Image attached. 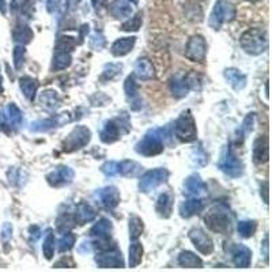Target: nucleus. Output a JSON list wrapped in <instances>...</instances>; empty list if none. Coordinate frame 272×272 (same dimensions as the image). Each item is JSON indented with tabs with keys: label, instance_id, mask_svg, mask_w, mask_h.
<instances>
[{
	"label": "nucleus",
	"instance_id": "1",
	"mask_svg": "<svg viewBox=\"0 0 272 272\" xmlns=\"http://www.w3.org/2000/svg\"><path fill=\"white\" fill-rule=\"evenodd\" d=\"M204 223L211 231H214L216 234H229L231 231V225H233V216H231L229 207L223 203L214 204L207 211Z\"/></svg>",
	"mask_w": 272,
	"mask_h": 272
},
{
	"label": "nucleus",
	"instance_id": "2",
	"mask_svg": "<svg viewBox=\"0 0 272 272\" xmlns=\"http://www.w3.org/2000/svg\"><path fill=\"white\" fill-rule=\"evenodd\" d=\"M166 129L164 128H154L150 129L141 141L135 146L136 153L143 157H154L161 154L165 150Z\"/></svg>",
	"mask_w": 272,
	"mask_h": 272
},
{
	"label": "nucleus",
	"instance_id": "3",
	"mask_svg": "<svg viewBox=\"0 0 272 272\" xmlns=\"http://www.w3.org/2000/svg\"><path fill=\"white\" fill-rule=\"evenodd\" d=\"M239 45L252 56L264 53L268 48L267 33L261 29H249L239 38Z\"/></svg>",
	"mask_w": 272,
	"mask_h": 272
},
{
	"label": "nucleus",
	"instance_id": "4",
	"mask_svg": "<svg viewBox=\"0 0 272 272\" xmlns=\"http://www.w3.org/2000/svg\"><path fill=\"white\" fill-rule=\"evenodd\" d=\"M131 129V124H129V119L125 113H121V115L117 117V119L109 120L105 123L103 128L101 129V133H99V139L106 143V145H111V143H115L116 141H119L121 133H125Z\"/></svg>",
	"mask_w": 272,
	"mask_h": 272
},
{
	"label": "nucleus",
	"instance_id": "5",
	"mask_svg": "<svg viewBox=\"0 0 272 272\" xmlns=\"http://www.w3.org/2000/svg\"><path fill=\"white\" fill-rule=\"evenodd\" d=\"M174 135L178 139L185 143L196 141L198 138V129H196V121L194 115L191 113L189 109H186L178 116V119L174 123Z\"/></svg>",
	"mask_w": 272,
	"mask_h": 272
},
{
	"label": "nucleus",
	"instance_id": "6",
	"mask_svg": "<svg viewBox=\"0 0 272 272\" xmlns=\"http://www.w3.org/2000/svg\"><path fill=\"white\" fill-rule=\"evenodd\" d=\"M91 141V131L87 127L78 125L70 132L66 141L63 142V151L64 153H74L78 150L83 149Z\"/></svg>",
	"mask_w": 272,
	"mask_h": 272
},
{
	"label": "nucleus",
	"instance_id": "7",
	"mask_svg": "<svg viewBox=\"0 0 272 272\" xmlns=\"http://www.w3.org/2000/svg\"><path fill=\"white\" fill-rule=\"evenodd\" d=\"M218 168L223 173L227 174L231 178H238L243 173V165L241 159L235 155L234 150L229 145L222 154V158L219 159Z\"/></svg>",
	"mask_w": 272,
	"mask_h": 272
},
{
	"label": "nucleus",
	"instance_id": "8",
	"mask_svg": "<svg viewBox=\"0 0 272 272\" xmlns=\"http://www.w3.org/2000/svg\"><path fill=\"white\" fill-rule=\"evenodd\" d=\"M235 17L234 6L229 3L227 0H218L214 10L210 15L208 23L214 30H219L223 23L233 21Z\"/></svg>",
	"mask_w": 272,
	"mask_h": 272
},
{
	"label": "nucleus",
	"instance_id": "9",
	"mask_svg": "<svg viewBox=\"0 0 272 272\" xmlns=\"http://www.w3.org/2000/svg\"><path fill=\"white\" fill-rule=\"evenodd\" d=\"M169 176V170L165 168H158V169L146 172L139 180V191L143 194H150L154 189H157L158 186L162 185L164 182L168 181Z\"/></svg>",
	"mask_w": 272,
	"mask_h": 272
},
{
	"label": "nucleus",
	"instance_id": "10",
	"mask_svg": "<svg viewBox=\"0 0 272 272\" xmlns=\"http://www.w3.org/2000/svg\"><path fill=\"white\" fill-rule=\"evenodd\" d=\"M23 116L21 109L15 103H9L5 109L0 111V128L5 132H13L21 127Z\"/></svg>",
	"mask_w": 272,
	"mask_h": 272
},
{
	"label": "nucleus",
	"instance_id": "11",
	"mask_svg": "<svg viewBox=\"0 0 272 272\" xmlns=\"http://www.w3.org/2000/svg\"><path fill=\"white\" fill-rule=\"evenodd\" d=\"M207 56V42L203 36L196 34L189 38L185 48V58L191 62L203 63Z\"/></svg>",
	"mask_w": 272,
	"mask_h": 272
},
{
	"label": "nucleus",
	"instance_id": "12",
	"mask_svg": "<svg viewBox=\"0 0 272 272\" xmlns=\"http://www.w3.org/2000/svg\"><path fill=\"white\" fill-rule=\"evenodd\" d=\"M182 194L186 198L203 199L208 195V191H207L206 182L203 181L199 174H191L189 177H186L184 181Z\"/></svg>",
	"mask_w": 272,
	"mask_h": 272
},
{
	"label": "nucleus",
	"instance_id": "13",
	"mask_svg": "<svg viewBox=\"0 0 272 272\" xmlns=\"http://www.w3.org/2000/svg\"><path fill=\"white\" fill-rule=\"evenodd\" d=\"M191 242L194 243V247L198 249L202 255H211L214 252V242L206 231L200 229V227H194L192 230L189 231Z\"/></svg>",
	"mask_w": 272,
	"mask_h": 272
},
{
	"label": "nucleus",
	"instance_id": "14",
	"mask_svg": "<svg viewBox=\"0 0 272 272\" xmlns=\"http://www.w3.org/2000/svg\"><path fill=\"white\" fill-rule=\"evenodd\" d=\"M95 263L101 268H123L124 259L121 252L115 249H107V251H98L95 256Z\"/></svg>",
	"mask_w": 272,
	"mask_h": 272
},
{
	"label": "nucleus",
	"instance_id": "15",
	"mask_svg": "<svg viewBox=\"0 0 272 272\" xmlns=\"http://www.w3.org/2000/svg\"><path fill=\"white\" fill-rule=\"evenodd\" d=\"M74 170L71 168H68V166H59V168L52 170L46 176V181L53 188H60V186H66L71 184L72 180H74Z\"/></svg>",
	"mask_w": 272,
	"mask_h": 272
},
{
	"label": "nucleus",
	"instance_id": "16",
	"mask_svg": "<svg viewBox=\"0 0 272 272\" xmlns=\"http://www.w3.org/2000/svg\"><path fill=\"white\" fill-rule=\"evenodd\" d=\"M71 116L68 113H62V115L58 116H52L49 119L45 120H37L32 124L30 127V131L32 132H48L53 128L62 127L63 124L70 123L71 121Z\"/></svg>",
	"mask_w": 272,
	"mask_h": 272
},
{
	"label": "nucleus",
	"instance_id": "17",
	"mask_svg": "<svg viewBox=\"0 0 272 272\" xmlns=\"http://www.w3.org/2000/svg\"><path fill=\"white\" fill-rule=\"evenodd\" d=\"M95 196L98 199L99 204L106 208V210H115L116 207L119 206L121 196H120V191L113 185L105 186L102 189H98L95 192Z\"/></svg>",
	"mask_w": 272,
	"mask_h": 272
},
{
	"label": "nucleus",
	"instance_id": "18",
	"mask_svg": "<svg viewBox=\"0 0 272 272\" xmlns=\"http://www.w3.org/2000/svg\"><path fill=\"white\" fill-rule=\"evenodd\" d=\"M124 91L127 95L129 105H131L132 111H139L142 107V99L139 97V87L135 80L133 75H129L124 82Z\"/></svg>",
	"mask_w": 272,
	"mask_h": 272
},
{
	"label": "nucleus",
	"instance_id": "19",
	"mask_svg": "<svg viewBox=\"0 0 272 272\" xmlns=\"http://www.w3.org/2000/svg\"><path fill=\"white\" fill-rule=\"evenodd\" d=\"M231 260L235 267L248 268L252 263V251L242 243H237L231 251Z\"/></svg>",
	"mask_w": 272,
	"mask_h": 272
},
{
	"label": "nucleus",
	"instance_id": "20",
	"mask_svg": "<svg viewBox=\"0 0 272 272\" xmlns=\"http://www.w3.org/2000/svg\"><path fill=\"white\" fill-rule=\"evenodd\" d=\"M133 76L141 79V80H151V79L155 78V70H154L153 63L146 58L138 59V62L135 63Z\"/></svg>",
	"mask_w": 272,
	"mask_h": 272
},
{
	"label": "nucleus",
	"instance_id": "21",
	"mask_svg": "<svg viewBox=\"0 0 272 272\" xmlns=\"http://www.w3.org/2000/svg\"><path fill=\"white\" fill-rule=\"evenodd\" d=\"M253 162L256 165H263L268 161V139L267 136H259L253 143Z\"/></svg>",
	"mask_w": 272,
	"mask_h": 272
},
{
	"label": "nucleus",
	"instance_id": "22",
	"mask_svg": "<svg viewBox=\"0 0 272 272\" xmlns=\"http://www.w3.org/2000/svg\"><path fill=\"white\" fill-rule=\"evenodd\" d=\"M203 210H204V203L202 199L198 198H189L185 202H182L178 208L182 218H191L194 215L200 214Z\"/></svg>",
	"mask_w": 272,
	"mask_h": 272
},
{
	"label": "nucleus",
	"instance_id": "23",
	"mask_svg": "<svg viewBox=\"0 0 272 272\" xmlns=\"http://www.w3.org/2000/svg\"><path fill=\"white\" fill-rule=\"evenodd\" d=\"M223 76L234 90L239 91L247 86V75L242 74L237 68H226L223 71Z\"/></svg>",
	"mask_w": 272,
	"mask_h": 272
},
{
	"label": "nucleus",
	"instance_id": "24",
	"mask_svg": "<svg viewBox=\"0 0 272 272\" xmlns=\"http://www.w3.org/2000/svg\"><path fill=\"white\" fill-rule=\"evenodd\" d=\"M74 216L76 223L82 226V225H86V223L94 221L95 216H97V212H95L94 208H93L89 203L82 202L76 206Z\"/></svg>",
	"mask_w": 272,
	"mask_h": 272
},
{
	"label": "nucleus",
	"instance_id": "25",
	"mask_svg": "<svg viewBox=\"0 0 272 272\" xmlns=\"http://www.w3.org/2000/svg\"><path fill=\"white\" fill-rule=\"evenodd\" d=\"M135 44H136V37L120 38V40L113 42V45H112L111 48V52L113 56H116V58H121V56H125V55H128L129 52H132Z\"/></svg>",
	"mask_w": 272,
	"mask_h": 272
},
{
	"label": "nucleus",
	"instance_id": "26",
	"mask_svg": "<svg viewBox=\"0 0 272 272\" xmlns=\"http://www.w3.org/2000/svg\"><path fill=\"white\" fill-rule=\"evenodd\" d=\"M173 196L169 192L159 195V198L155 203V211L158 212V215L162 218H169L172 215V211H173Z\"/></svg>",
	"mask_w": 272,
	"mask_h": 272
},
{
	"label": "nucleus",
	"instance_id": "27",
	"mask_svg": "<svg viewBox=\"0 0 272 272\" xmlns=\"http://www.w3.org/2000/svg\"><path fill=\"white\" fill-rule=\"evenodd\" d=\"M189 91V87L186 85L185 74H177L174 75L172 80H170V93L174 98H182L185 97Z\"/></svg>",
	"mask_w": 272,
	"mask_h": 272
},
{
	"label": "nucleus",
	"instance_id": "28",
	"mask_svg": "<svg viewBox=\"0 0 272 272\" xmlns=\"http://www.w3.org/2000/svg\"><path fill=\"white\" fill-rule=\"evenodd\" d=\"M40 103L42 107H45L46 111L55 112L58 111L62 105V99L55 90H45L40 94Z\"/></svg>",
	"mask_w": 272,
	"mask_h": 272
},
{
	"label": "nucleus",
	"instance_id": "29",
	"mask_svg": "<svg viewBox=\"0 0 272 272\" xmlns=\"http://www.w3.org/2000/svg\"><path fill=\"white\" fill-rule=\"evenodd\" d=\"M143 173V166L135 161H121L119 162V174L124 177H139Z\"/></svg>",
	"mask_w": 272,
	"mask_h": 272
},
{
	"label": "nucleus",
	"instance_id": "30",
	"mask_svg": "<svg viewBox=\"0 0 272 272\" xmlns=\"http://www.w3.org/2000/svg\"><path fill=\"white\" fill-rule=\"evenodd\" d=\"M177 263L180 267L184 268H202L203 261L202 259L196 256L194 252L191 251H182L180 255H178Z\"/></svg>",
	"mask_w": 272,
	"mask_h": 272
},
{
	"label": "nucleus",
	"instance_id": "31",
	"mask_svg": "<svg viewBox=\"0 0 272 272\" xmlns=\"http://www.w3.org/2000/svg\"><path fill=\"white\" fill-rule=\"evenodd\" d=\"M19 87H21V91L23 93L26 98L29 99L30 102H33L34 98H36V94H37V80L30 78V76H22V78L19 79Z\"/></svg>",
	"mask_w": 272,
	"mask_h": 272
},
{
	"label": "nucleus",
	"instance_id": "32",
	"mask_svg": "<svg viewBox=\"0 0 272 272\" xmlns=\"http://www.w3.org/2000/svg\"><path fill=\"white\" fill-rule=\"evenodd\" d=\"M112 230H113V226H112L111 221L106 218H101L94 226L91 227L89 234L93 238H101V237H109L112 234Z\"/></svg>",
	"mask_w": 272,
	"mask_h": 272
},
{
	"label": "nucleus",
	"instance_id": "33",
	"mask_svg": "<svg viewBox=\"0 0 272 272\" xmlns=\"http://www.w3.org/2000/svg\"><path fill=\"white\" fill-rule=\"evenodd\" d=\"M111 14L117 19H124L128 18L132 14V7L127 0H115L109 9Z\"/></svg>",
	"mask_w": 272,
	"mask_h": 272
},
{
	"label": "nucleus",
	"instance_id": "34",
	"mask_svg": "<svg viewBox=\"0 0 272 272\" xmlns=\"http://www.w3.org/2000/svg\"><path fill=\"white\" fill-rule=\"evenodd\" d=\"M14 41L19 45H28L33 40L34 34L28 25H18L13 33Z\"/></svg>",
	"mask_w": 272,
	"mask_h": 272
},
{
	"label": "nucleus",
	"instance_id": "35",
	"mask_svg": "<svg viewBox=\"0 0 272 272\" xmlns=\"http://www.w3.org/2000/svg\"><path fill=\"white\" fill-rule=\"evenodd\" d=\"M142 259H143V247L138 239H135V241H132L131 247H129V259H128L129 267H138L142 263Z\"/></svg>",
	"mask_w": 272,
	"mask_h": 272
},
{
	"label": "nucleus",
	"instance_id": "36",
	"mask_svg": "<svg viewBox=\"0 0 272 272\" xmlns=\"http://www.w3.org/2000/svg\"><path fill=\"white\" fill-rule=\"evenodd\" d=\"M72 58L70 52H56L52 62V70L53 71H63L71 66Z\"/></svg>",
	"mask_w": 272,
	"mask_h": 272
},
{
	"label": "nucleus",
	"instance_id": "37",
	"mask_svg": "<svg viewBox=\"0 0 272 272\" xmlns=\"http://www.w3.org/2000/svg\"><path fill=\"white\" fill-rule=\"evenodd\" d=\"M11 11L14 14L19 15V17L23 15V17L30 18L33 7H32V3H30L29 0H13L11 2Z\"/></svg>",
	"mask_w": 272,
	"mask_h": 272
},
{
	"label": "nucleus",
	"instance_id": "38",
	"mask_svg": "<svg viewBox=\"0 0 272 272\" xmlns=\"http://www.w3.org/2000/svg\"><path fill=\"white\" fill-rule=\"evenodd\" d=\"M121 70H123V66L119 63H109L103 67L102 75L99 76V80L103 83L109 82L112 79H115L116 76H119L121 74Z\"/></svg>",
	"mask_w": 272,
	"mask_h": 272
},
{
	"label": "nucleus",
	"instance_id": "39",
	"mask_svg": "<svg viewBox=\"0 0 272 272\" xmlns=\"http://www.w3.org/2000/svg\"><path fill=\"white\" fill-rule=\"evenodd\" d=\"M143 229H145L143 221L139 216L132 215L131 218H129V239L131 241L139 239V237L143 233Z\"/></svg>",
	"mask_w": 272,
	"mask_h": 272
},
{
	"label": "nucleus",
	"instance_id": "40",
	"mask_svg": "<svg viewBox=\"0 0 272 272\" xmlns=\"http://www.w3.org/2000/svg\"><path fill=\"white\" fill-rule=\"evenodd\" d=\"M76 225V221H75V216L72 214H62L56 221V226H58V231L60 233H66V231H70L72 227Z\"/></svg>",
	"mask_w": 272,
	"mask_h": 272
},
{
	"label": "nucleus",
	"instance_id": "41",
	"mask_svg": "<svg viewBox=\"0 0 272 272\" xmlns=\"http://www.w3.org/2000/svg\"><path fill=\"white\" fill-rule=\"evenodd\" d=\"M256 229H257V223L255 221H239L237 225V231L243 238H251L256 233Z\"/></svg>",
	"mask_w": 272,
	"mask_h": 272
},
{
	"label": "nucleus",
	"instance_id": "42",
	"mask_svg": "<svg viewBox=\"0 0 272 272\" xmlns=\"http://www.w3.org/2000/svg\"><path fill=\"white\" fill-rule=\"evenodd\" d=\"M75 46H76V41H75L74 37L60 36L56 41L55 49H56V52H71V50H74Z\"/></svg>",
	"mask_w": 272,
	"mask_h": 272
},
{
	"label": "nucleus",
	"instance_id": "43",
	"mask_svg": "<svg viewBox=\"0 0 272 272\" xmlns=\"http://www.w3.org/2000/svg\"><path fill=\"white\" fill-rule=\"evenodd\" d=\"M55 235L52 230H48L45 239H44V245H42V253L45 256L46 260H50L55 255Z\"/></svg>",
	"mask_w": 272,
	"mask_h": 272
},
{
	"label": "nucleus",
	"instance_id": "44",
	"mask_svg": "<svg viewBox=\"0 0 272 272\" xmlns=\"http://www.w3.org/2000/svg\"><path fill=\"white\" fill-rule=\"evenodd\" d=\"M142 22H143V14L138 13L135 17H132L131 19L124 22L120 29L123 30V32H138V30L141 29Z\"/></svg>",
	"mask_w": 272,
	"mask_h": 272
},
{
	"label": "nucleus",
	"instance_id": "45",
	"mask_svg": "<svg viewBox=\"0 0 272 272\" xmlns=\"http://www.w3.org/2000/svg\"><path fill=\"white\" fill-rule=\"evenodd\" d=\"M75 242H76V237L75 234L70 233V231H66L63 237L59 239V251L60 252H68L74 248Z\"/></svg>",
	"mask_w": 272,
	"mask_h": 272
},
{
	"label": "nucleus",
	"instance_id": "46",
	"mask_svg": "<svg viewBox=\"0 0 272 272\" xmlns=\"http://www.w3.org/2000/svg\"><path fill=\"white\" fill-rule=\"evenodd\" d=\"M185 80L188 87H189V90H200V89H202L203 79L196 71H192V72L185 74Z\"/></svg>",
	"mask_w": 272,
	"mask_h": 272
},
{
	"label": "nucleus",
	"instance_id": "47",
	"mask_svg": "<svg viewBox=\"0 0 272 272\" xmlns=\"http://www.w3.org/2000/svg\"><path fill=\"white\" fill-rule=\"evenodd\" d=\"M25 45H19L18 44L15 48H14L13 52V58H14V66L17 70H21L22 67H23V63H25Z\"/></svg>",
	"mask_w": 272,
	"mask_h": 272
},
{
	"label": "nucleus",
	"instance_id": "48",
	"mask_svg": "<svg viewBox=\"0 0 272 272\" xmlns=\"http://www.w3.org/2000/svg\"><path fill=\"white\" fill-rule=\"evenodd\" d=\"M67 5H68L67 0H48L46 9L52 14H63L67 10Z\"/></svg>",
	"mask_w": 272,
	"mask_h": 272
},
{
	"label": "nucleus",
	"instance_id": "49",
	"mask_svg": "<svg viewBox=\"0 0 272 272\" xmlns=\"http://www.w3.org/2000/svg\"><path fill=\"white\" fill-rule=\"evenodd\" d=\"M101 172L107 177H115L119 174V162L107 161L101 166Z\"/></svg>",
	"mask_w": 272,
	"mask_h": 272
},
{
	"label": "nucleus",
	"instance_id": "50",
	"mask_svg": "<svg viewBox=\"0 0 272 272\" xmlns=\"http://www.w3.org/2000/svg\"><path fill=\"white\" fill-rule=\"evenodd\" d=\"M192 158H194V161L196 162V165H199V166L207 165V162H208V157H207L206 151H204L200 146L194 150V153H192Z\"/></svg>",
	"mask_w": 272,
	"mask_h": 272
},
{
	"label": "nucleus",
	"instance_id": "51",
	"mask_svg": "<svg viewBox=\"0 0 272 272\" xmlns=\"http://www.w3.org/2000/svg\"><path fill=\"white\" fill-rule=\"evenodd\" d=\"M105 45H106V40H105V37H103L102 34L95 33L94 36H91L90 46L93 48V49L101 50V49H103V48H105Z\"/></svg>",
	"mask_w": 272,
	"mask_h": 272
},
{
	"label": "nucleus",
	"instance_id": "52",
	"mask_svg": "<svg viewBox=\"0 0 272 272\" xmlns=\"http://www.w3.org/2000/svg\"><path fill=\"white\" fill-rule=\"evenodd\" d=\"M253 124H255V113H249L243 120L242 127H241V131L243 132V135H247L253 129Z\"/></svg>",
	"mask_w": 272,
	"mask_h": 272
},
{
	"label": "nucleus",
	"instance_id": "53",
	"mask_svg": "<svg viewBox=\"0 0 272 272\" xmlns=\"http://www.w3.org/2000/svg\"><path fill=\"white\" fill-rule=\"evenodd\" d=\"M11 233H13V226L10 223H5L3 227H2V237H3V239H9L11 237Z\"/></svg>",
	"mask_w": 272,
	"mask_h": 272
},
{
	"label": "nucleus",
	"instance_id": "54",
	"mask_svg": "<svg viewBox=\"0 0 272 272\" xmlns=\"http://www.w3.org/2000/svg\"><path fill=\"white\" fill-rule=\"evenodd\" d=\"M62 265H64V267H68V268H74L75 267V263L72 261V259H70V257H67V259H62L60 261H58V263L55 264V267H56V268H60Z\"/></svg>",
	"mask_w": 272,
	"mask_h": 272
},
{
	"label": "nucleus",
	"instance_id": "55",
	"mask_svg": "<svg viewBox=\"0 0 272 272\" xmlns=\"http://www.w3.org/2000/svg\"><path fill=\"white\" fill-rule=\"evenodd\" d=\"M30 231V238L33 239V242L37 241V238H40V234H41V230L38 226H30L29 229Z\"/></svg>",
	"mask_w": 272,
	"mask_h": 272
},
{
	"label": "nucleus",
	"instance_id": "56",
	"mask_svg": "<svg viewBox=\"0 0 272 272\" xmlns=\"http://www.w3.org/2000/svg\"><path fill=\"white\" fill-rule=\"evenodd\" d=\"M78 251L80 252V253H89V252L91 251V245L90 242H86V241H83L80 245H79Z\"/></svg>",
	"mask_w": 272,
	"mask_h": 272
},
{
	"label": "nucleus",
	"instance_id": "57",
	"mask_svg": "<svg viewBox=\"0 0 272 272\" xmlns=\"http://www.w3.org/2000/svg\"><path fill=\"white\" fill-rule=\"evenodd\" d=\"M260 192H263V194H264L263 200H264V203H265V204H267V203H268V182H267V181L264 182L263 186H261V188H260Z\"/></svg>",
	"mask_w": 272,
	"mask_h": 272
},
{
	"label": "nucleus",
	"instance_id": "58",
	"mask_svg": "<svg viewBox=\"0 0 272 272\" xmlns=\"http://www.w3.org/2000/svg\"><path fill=\"white\" fill-rule=\"evenodd\" d=\"M263 249H264V259H265V261H268V235H265L264 237V241H263Z\"/></svg>",
	"mask_w": 272,
	"mask_h": 272
},
{
	"label": "nucleus",
	"instance_id": "59",
	"mask_svg": "<svg viewBox=\"0 0 272 272\" xmlns=\"http://www.w3.org/2000/svg\"><path fill=\"white\" fill-rule=\"evenodd\" d=\"M91 2H93V6H94L95 9H99L103 5V0H91Z\"/></svg>",
	"mask_w": 272,
	"mask_h": 272
},
{
	"label": "nucleus",
	"instance_id": "60",
	"mask_svg": "<svg viewBox=\"0 0 272 272\" xmlns=\"http://www.w3.org/2000/svg\"><path fill=\"white\" fill-rule=\"evenodd\" d=\"M0 13L6 14V0H0Z\"/></svg>",
	"mask_w": 272,
	"mask_h": 272
},
{
	"label": "nucleus",
	"instance_id": "61",
	"mask_svg": "<svg viewBox=\"0 0 272 272\" xmlns=\"http://www.w3.org/2000/svg\"><path fill=\"white\" fill-rule=\"evenodd\" d=\"M3 93V78H2V74H0V94Z\"/></svg>",
	"mask_w": 272,
	"mask_h": 272
},
{
	"label": "nucleus",
	"instance_id": "62",
	"mask_svg": "<svg viewBox=\"0 0 272 272\" xmlns=\"http://www.w3.org/2000/svg\"><path fill=\"white\" fill-rule=\"evenodd\" d=\"M129 2H132V3H138L139 0H129Z\"/></svg>",
	"mask_w": 272,
	"mask_h": 272
},
{
	"label": "nucleus",
	"instance_id": "63",
	"mask_svg": "<svg viewBox=\"0 0 272 272\" xmlns=\"http://www.w3.org/2000/svg\"><path fill=\"white\" fill-rule=\"evenodd\" d=\"M248 2H259V0H248Z\"/></svg>",
	"mask_w": 272,
	"mask_h": 272
}]
</instances>
